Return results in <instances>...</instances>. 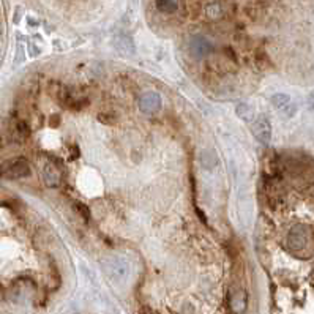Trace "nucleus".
<instances>
[{
	"instance_id": "8",
	"label": "nucleus",
	"mask_w": 314,
	"mask_h": 314,
	"mask_svg": "<svg viewBox=\"0 0 314 314\" xmlns=\"http://www.w3.org/2000/svg\"><path fill=\"white\" fill-rule=\"evenodd\" d=\"M272 103H273V106L276 109H280V111H289L290 108V104H292V101H290V96L287 95H284V93H276L272 96Z\"/></svg>"
},
{
	"instance_id": "7",
	"label": "nucleus",
	"mask_w": 314,
	"mask_h": 314,
	"mask_svg": "<svg viewBox=\"0 0 314 314\" xmlns=\"http://www.w3.org/2000/svg\"><path fill=\"white\" fill-rule=\"evenodd\" d=\"M191 48H193L194 54H198V56H205V54H208V52L212 51V44L208 43V40L202 38V36H198V38L193 40Z\"/></svg>"
},
{
	"instance_id": "13",
	"label": "nucleus",
	"mask_w": 314,
	"mask_h": 314,
	"mask_svg": "<svg viewBox=\"0 0 314 314\" xmlns=\"http://www.w3.org/2000/svg\"><path fill=\"white\" fill-rule=\"evenodd\" d=\"M98 118H100L101 122H104V123H114V122H115V118H111L108 114H101Z\"/></svg>"
},
{
	"instance_id": "10",
	"label": "nucleus",
	"mask_w": 314,
	"mask_h": 314,
	"mask_svg": "<svg viewBox=\"0 0 314 314\" xmlns=\"http://www.w3.org/2000/svg\"><path fill=\"white\" fill-rule=\"evenodd\" d=\"M207 14L212 19H218L223 16V5L221 3H208L207 6Z\"/></svg>"
},
{
	"instance_id": "3",
	"label": "nucleus",
	"mask_w": 314,
	"mask_h": 314,
	"mask_svg": "<svg viewBox=\"0 0 314 314\" xmlns=\"http://www.w3.org/2000/svg\"><path fill=\"white\" fill-rule=\"evenodd\" d=\"M30 166H29V161L24 158L14 160L8 168L5 169V177L6 178H22L30 175Z\"/></svg>"
},
{
	"instance_id": "11",
	"label": "nucleus",
	"mask_w": 314,
	"mask_h": 314,
	"mask_svg": "<svg viewBox=\"0 0 314 314\" xmlns=\"http://www.w3.org/2000/svg\"><path fill=\"white\" fill-rule=\"evenodd\" d=\"M156 6L164 11V13H172V11H177L178 6H180V3L177 2H171V0H166V2H156Z\"/></svg>"
},
{
	"instance_id": "4",
	"label": "nucleus",
	"mask_w": 314,
	"mask_h": 314,
	"mask_svg": "<svg viewBox=\"0 0 314 314\" xmlns=\"http://www.w3.org/2000/svg\"><path fill=\"white\" fill-rule=\"evenodd\" d=\"M246 302H248V297H246V292L243 290V287H234L229 294V305L230 310H232L235 314H240L246 310Z\"/></svg>"
},
{
	"instance_id": "5",
	"label": "nucleus",
	"mask_w": 314,
	"mask_h": 314,
	"mask_svg": "<svg viewBox=\"0 0 314 314\" xmlns=\"http://www.w3.org/2000/svg\"><path fill=\"white\" fill-rule=\"evenodd\" d=\"M139 108L145 112V114H153V112H158L161 109V98L158 93L148 92L141 98Z\"/></svg>"
},
{
	"instance_id": "12",
	"label": "nucleus",
	"mask_w": 314,
	"mask_h": 314,
	"mask_svg": "<svg viewBox=\"0 0 314 314\" xmlns=\"http://www.w3.org/2000/svg\"><path fill=\"white\" fill-rule=\"evenodd\" d=\"M74 208L79 212V215L82 216V220H84L86 223L90 221V210H88V207L81 204V202H74Z\"/></svg>"
},
{
	"instance_id": "9",
	"label": "nucleus",
	"mask_w": 314,
	"mask_h": 314,
	"mask_svg": "<svg viewBox=\"0 0 314 314\" xmlns=\"http://www.w3.org/2000/svg\"><path fill=\"white\" fill-rule=\"evenodd\" d=\"M237 114L240 118H243L245 122L251 123L254 118V111L248 106V104H238L237 106Z\"/></svg>"
},
{
	"instance_id": "6",
	"label": "nucleus",
	"mask_w": 314,
	"mask_h": 314,
	"mask_svg": "<svg viewBox=\"0 0 314 314\" xmlns=\"http://www.w3.org/2000/svg\"><path fill=\"white\" fill-rule=\"evenodd\" d=\"M43 175H44V182H46V185L49 186V188H56V186L60 185L62 172H60V169L57 168V164L48 163L46 166H44Z\"/></svg>"
},
{
	"instance_id": "2",
	"label": "nucleus",
	"mask_w": 314,
	"mask_h": 314,
	"mask_svg": "<svg viewBox=\"0 0 314 314\" xmlns=\"http://www.w3.org/2000/svg\"><path fill=\"white\" fill-rule=\"evenodd\" d=\"M251 130H253L254 136H256L260 142H268L272 138L270 122H268V118L264 115H259L256 120L251 122Z\"/></svg>"
},
{
	"instance_id": "1",
	"label": "nucleus",
	"mask_w": 314,
	"mask_h": 314,
	"mask_svg": "<svg viewBox=\"0 0 314 314\" xmlns=\"http://www.w3.org/2000/svg\"><path fill=\"white\" fill-rule=\"evenodd\" d=\"M311 243H313L311 229L303 226V224H298L294 229H290V232L287 234V248L298 257H300V253L303 251H308V254L311 256Z\"/></svg>"
}]
</instances>
